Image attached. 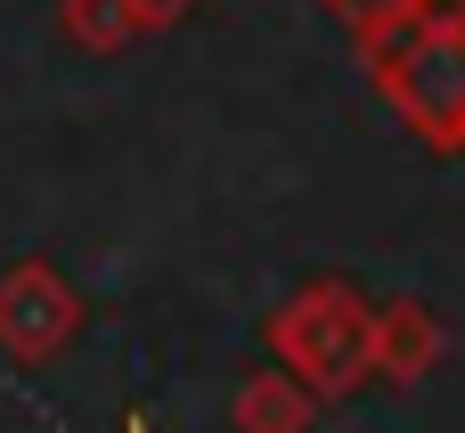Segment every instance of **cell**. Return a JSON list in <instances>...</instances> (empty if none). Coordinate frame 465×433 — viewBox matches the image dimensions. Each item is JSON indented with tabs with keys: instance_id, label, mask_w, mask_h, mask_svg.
<instances>
[{
	"instance_id": "obj_1",
	"label": "cell",
	"mask_w": 465,
	"mask_h": 433,
	"mask_svg": "<svg viewBox=\"0 0 465 433\" xmlns=\"http://www.w3.org/2000/svg\"><path fill=\"white\" fill-rule=\"evenodd\" d=\"M57 319H65V303L49 295V270H16V278L0 287V336H8L16 352H49Z\"/></svg>"
}]
</instances>
